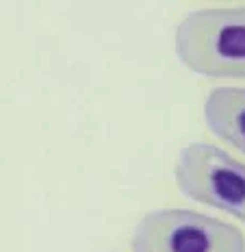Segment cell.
<instances>
[{
  "instance_id": "cell-1",
  "label": "cell",
  "mask_w": 245,
  "mask_h": 252,
  "mask_svg": "<svg viewBox=\"0 0 245 252\" xmlns=\"http://www.w3.org/2000/svg\"><path fill=\"white\" fill-rule=\"evenodd\" d=\"M174 50L193 74L245 78V4L191 11L176 29Z\"/></svg>"
},
{
  "instance_id": "cell-2",
  "label": "cell",
  "mask_w": 245,
  "mask_h": 252,
  "mask_svg": "<svg viewBox=\"0 0 245 252\" xmlns=\"http://www.w3.org/2000/svg\"><path fill=\"white\" fill-rule=\"evenodd\" d=\"M133 252H245L241 228L189 209L145 213L130 237Z\"/></svg>"
},
{
  "instance_id": "cell-4",
  "label": "cell",
  "mask_w": 245,
  "mask_h": 252,
  "mask_svg": "<svg viewBox=\"0 0 245 252\" xmlns=\"http://www.w3.org/2000/svg\"><path fill=\"white\" fill-rule=\"evenodd\" d=\"M204 122L215 137L245 155V87H215L204 102Z\"/></svg>"
},
{
  "instance_id": "cell-3",
  "label": "cell",
  "mask_w": 245,
  "mask_h": 252,
  "mask_svg": "<svg viewBox=\"0 0 245 252\" xmlns=\"http://www.w3.org/2000/svg\"><path fill=\"white\" fill-rule=\"evenodd\" d=\"M174 181L187 198L226 211L245 224V163L206 141L180 150Z\"/></svg>"
}]
</instances>
